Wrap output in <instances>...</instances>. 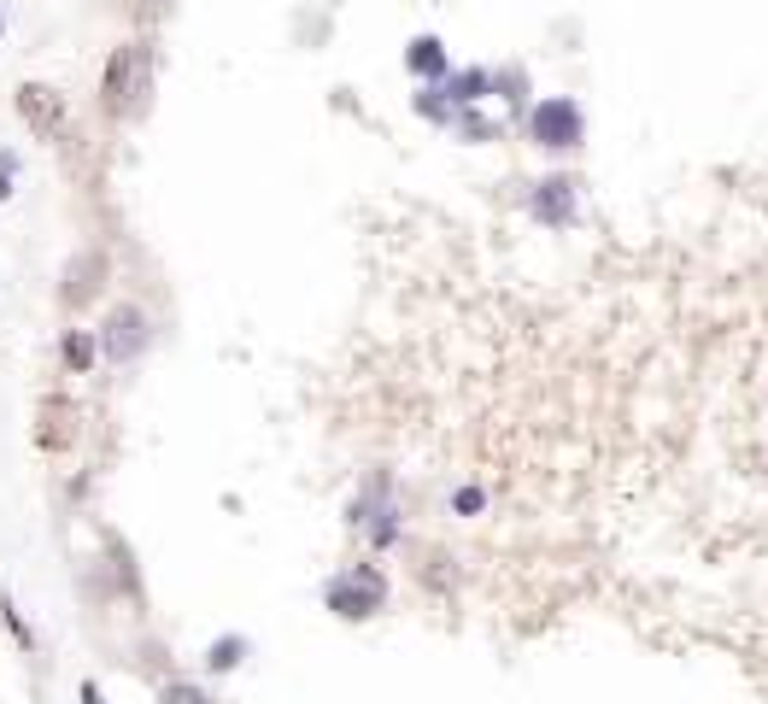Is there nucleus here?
I'll return each mask as SVG.
<instances>
[{
  "label": "nucleus",
  "mask_w": 768,
  "mask_h": 704,
  "mask_svg": "<svg viewBox=\"0 0 768 704\" xmlns=\"http://www.w3.org/2000/svg\"><path fill=\"white\" fill-rule=\"evenodd\" d=\"M94 353H100V347H94L89 329H71V335H65V364H71V370H89Z\"/></svg>",
  "instance_id": "6e6552de"
},
{
  "label": "nucleus",
  "mask_w": 768,
  "mask_h": 704,
  "mask_svg": "<svg viewBox=\"0 0 768 704\" xmlns=\"http://www.w3.org/2000/svg\"><path fill=\"white\" fill-rule=\"evenodd\" d=\"M411 65H417V71H440V48H434V41H417Z\"/></svg>",
  "instance_id": "9d476101"
},
{
  "label": "nucleus",
  "mask_w": 768,
  "mask_h": 704,
  "mask_svg": "<svg viewBox=\"0 0 768 704\" xmlns=\"http://www.w3.org/2000/svg\"><path fill=\"white\" fill-rule=\"evenodd\" d=\"M148 94V53L141 48H118L106 65V112L112 118H129Z\"/></svg>",
  "instance_id": "f257e3e1"
},
{
  "label": "nucleus",
  "mask_w": 768,
  "mask_h": 704,
  "mask_svg": "<svg viewBox=\"0 0 768 704\" xmlns=\"http://www.w3.org/2000/svg\"><path fill=\"white\" fill-rule=\"evenodd\" d=\"M100 353L112 358V364H129V358H136L141 347H148V318H141L136 306H118L106 318V329H100V341H94Z\"/></svg>",
  "instance_id": "f03ea898"
},
{
  "label": "nucleus",
  "mask_w": 768,
  "mask_h": 704,
  "mask_svg": "<svg viewBox=\"0 0 768 704\" xmlns=\"http://www.w3.org/2000/svg\"><path fill=\"white\" fill-rule=\"evenodd\" d=\"M0 30H7V24H0Z\"/></svg>",
  "instance_id": "ddd939ff"
},
{
  "label": "nucleus",
  "mask_w": 768,
  "mask_h": 704,
  "mask_svg": "<svg viewBox=\"0 0 768 704\" xmlns=\"http://www.w3.org/2000/svg\"><path fill=\"white\" fill-rule=\"evenodd\" d=\"M100 282H106V253H100V247L77 253V258L65 265V306H89Z\"/></svg>",
  "instance_id": "39448f33"
},
{
  "label": "nucleus",
  "mask_w": 768,
  "mask_h": 704,
  "mask_svg": "<svg viewBox=\"0 0 768 704\" xmlns=\"http://www.w3.org/2000/svg\"><path fill=\"white\" fill-rule=\"evenodd\" d=\"M235 652H241L235 640H217V645H212V669H229V664H235Z\"/></svg>",
  "instance_id": "9b49d317"
},
{
  "label": "nucleus",
  "mask_w": 768,
  "mask_h": 704,
  "mask_svg": "<svg viewBox=\"0 0 768 704\" xmlns=\"http://www.w3.org/2000/svg\"><path fill=\"white\" fill-rule=\"evenodd\" d=\"M329 605H335L341 616H370L375 605H382V581H375L370 569H358L353 581H335V587H329Z\"/></svg>",
  "instance_id": "0eeeda50"
},
{
  "label": "nucleus",
  "mask_w": 768,
  "mask_h": 704,
  "mask_svg": "<svg viewBox=\"0 0 768 704\" xmlns=\"http://www.w3.org/2000/svg\"><path fill=\"white\" fill-rule=\"evenodd\" d=\"M18 112H24V124H30L36 136H48V141L65 129V100L53 94L48 82H24V89H18Z\"/></svg>",
  "instance_id": "7ed1b4c3"
},
{
  "label": "nucleus",
  "mask_w": 768,
  "mask_h": 704,
  "mask_svg": "<svg viewBox=\"0 0 768 704\" xmlns=\"http://www.w3.org/2000/svg\"><path fill=\"white\" fill-rule=\"evenodd\" d=\"M534 136H540L546 148H575V141H581V112H575L569 100H546V106L534 112Z\"/></svg>",
  "instance_id": "20e7f679"
},
{
  "label": "nucleus",
  "mask_w": 768,
  "mask_h": 704,
  "mask_svg": "<svg viewBox=\"0 0 768 704\" xmlns=\"http://www.w3.org/2000/svg\"><path fill=\"white\" fill-rule=\"evenodd\" d=\"M158 704H212L206 693H200V687L194 681H170L165 687V693H158Z\"/></svg>",
  "instance_id": "1a4fd4ad"
},
{
  "label": "nucleus",
  "mask_w": 768,
  "mask_h": 704,
  "mask_svg": "<svg viewBox=\"0 0 768 704\" xmlns=\"http://www.w3.org/2000/svg\"><path fill=\"white\" fill-rule=\"evenodd\" d=\"M7 182H12V159H0V200H7Z\"/></svg>",
  "instance_id": "f8f14e48"
},
{
  "label": "nucleus",
  "mask_w": 768,
  "mask_h": 704,
  "mask_svg": "<svg viewBox=\"0 0 768 704\" xmlns=\"http://www.w3.org/2000/svg\"><path fill=\"white\" fill-rule=\"evenodd\" d=\"M36 440L48 452H65L71 440H77V406H71V399H41V428H36Z\"/></svg>",
  "instance_id": "423d86ee"
}]
</instances>
